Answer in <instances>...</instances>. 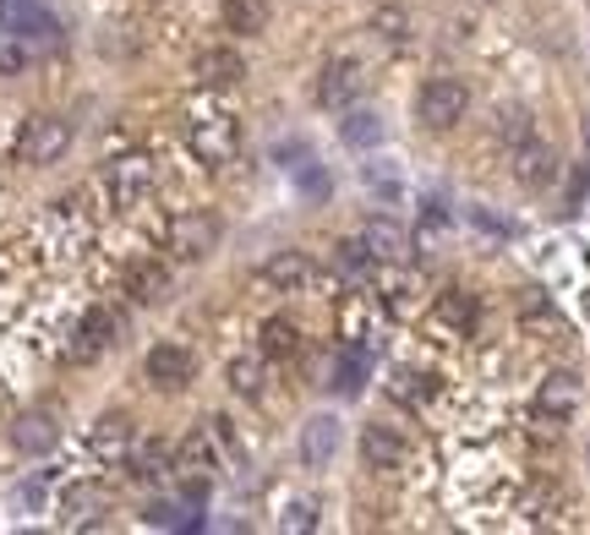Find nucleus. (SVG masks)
<instances>
[{
  "instance_id": "obj_1",
  "label": "nucleus",
  "mask_w": 590,
  "mask_h": 535,
  "mask_svg": "<svg viewBox=\"0 0 590 535\" xmlns=\"http://www.w3.org/2000/svg\"><path fill=\"white\" fill-rule=\"evenodd\" d=\"M186 142H192V153L208 164V170H225L230 159H236V148H241V127H236V116L230 110H192V121H186Z\"/></svg>"
},
{
  "instance_id": "obj_2",
  "label": "nucleus",
  "mask_w": 590,
  "mask_h": 535,
  "mask_svg": "<svg viewBox=\"0 0 590 535\" xmlns=\"http://www.w3.org/2000/svg\"><path fill=\"white\" fill-rule=\"evenodd\" d=\"M465 110H470V88H465L459 77H433V83H422V94H416V116H422V127H433V132H448L454 121H465Z\"/></svg>"
},
{
  "instance_id": "obj_3",
  "label": "nucleus",
  "mask_w": 590,
  "mask_h": 535,
  "mask_svg": "<svg viewBox=\"0 0 590 535\" xmlns=\"http://www.w3.org/2000/svg\"><path fill=\"white\" fill-rule=\"evenodd\" d=\"M153 181H159V164H153L148 153H121V159H110V170H105V186H110L116 208L143 203L148 192H153Z\"/></svg>"
},
{
  "instance_id": "obj_4",
  "label": "nucleus",
  "mask_w": 590,
  "mask_h": 535,
  "mask_svg": "<svg viewBox=\"0 0 590 535\" xmlns=\"http://www.w3.org/2000/svg\"><path fill=\"white\" fill-rule=\"evenodd\" d=\"M219 236H225V225H219L214 214L192 208V214H181V219L170 225V252H175L181 263H203V258L219 247Z\"/></svg>"
},
{
  "instance_id": "obj_5",
  "label": "nucleus",
  "mask_w": 590,
  "mask_h": 535,
  "mask_svg": "<svg viewBox=\"0 0 590 535\" xmlns=\"http://www.w3.org/2000/svg\"><path fill=\"white\" fill-rule=\"evenodd\" d=\"M66 148H72V121H61V116H33L22 127V142H17V153L28 164H55Z\"/></svg>"
},
{
  "instance_id": "obj_6",
  "label": "nucleus",
  "mask_w": 590,
  "mask_h": 535,
  "mask_svg": "<svg viewBox=\"0 0 590 535\" xmlns=\"http://www.w3.org/2000/svg\"><path fill=\"white\" fill-rule=\"evenodd\" d=\"M116 334H121V323L99 306V312H88L83 323H77V334H72V350H66V361L72 367H94L110 345H116Z\"/></svg>"
},
{
  "instance_id": "obj_7",
  "label": "nucleus",
  "mask_w": 590,
  "mask_h": 535,
  "mask_svg": "<svg viewBox=\"0 0 590 535\" xmlns=\"http://www.w3.org/2000/svg\"><path fill=\"white\" fill-rule=\"evenodd\" d=\"M361 88H367V77H361L356 61H328L323 77H317V105L323 110H345V105L361 99Z\"/></svg>"
},
{
  "instance_id": "obj_8",
  "label": "nucleus",
  "mask_w": 590,
  "mask_h": 535,
  "mask_svg": "<svg viewBox=\"0 0 590 535\" xmlns=\"http://www.w3.org/2000/svg\"><path fill=\"white\" fill-rule=\"evenodd\" d=\"M553 175H558V153H553L542 137H525V142H514V181H520V186L542 192Z\"/></svg>"
},
{
  "instance_id": "obj_9",
  "label": "nucleus",
  "mask_w": 590,
  "mask_h": 535,
  "mask_svg": "<svg viewBox=\"0 0 590 535\" xmlns=\"http://www.w3.org/2000/svg\"><path fill=\"white\" fill-rule=\"evenodd\" d=\"M143 367H148V383H153V389H186L197 361H192L186 345H153Z\"/></svg>"
},
{
  "instance_id": "obj_10",
  "label": "nucleus",
  "mask_w": 590,
  "mask_h": 535,
  "mask_svg": "<svg viewBox=\"0 0 590 535\" xmlns=\"http://www.w3.org/2000/svg\"><path fill=\"white\" fill-rule=\"evenodd\" d=\"M536 410H542V421H569L575 410H580V378L575 372H547L542 378V389H536Z\"/></svg>"
},
{
  "instance_id": "obj_11",
  "label": "nucleus",
  "mask_w": 590,
  "mask_h": 535,
  "mask_svg": "<svg viewBox=\"0 0 590 535\" xmlns=\"http://www.w3.org/2000/svg\"><path fill=\"white\" fill-rule=\"evenodd\" d=\"M405 437L394 432V426H367L361 432V459L372 465V470H383V476H394V470H405Z\"/></svg>"
},
{
  "instance_id": "obj_12",
  "label": "nucleus",
  "mask_w": 590,
  "mask_h": 535,
  "mask_svg": "<svg viewBox=\"0 0 590 535\" xmlns=\"http://www.w3.org/2000/svg\"><path fill=\"white\" fill-rule=\"evenodd\" d=\"M192 72H197V83H203V88H236V83L247 77V61H241L230 44H214V50H203V55H197V66H192Z\"/></svg>"
},
{
  "instance_id": "obj_13",
  "label": "nucleus",
  "mask_w": 590,
  "mask_h": 535,
  "mask_svg": "<svg viewBox=\"0 0 590 535\" xmlns=\"http://www.w3.org/2000/svg\"><path fill=\"white\" fill-rule=\"evenodd\" d=\"M11 443L22 448V454H50L55 443H61V426H55V415L50 410H28V415H17L11 421Z\"/></svg>"
},
{
  "instance_id": "obj_14",
  "label": "nucleus",
  "mask_w": 590,
  "mask_h": 535,
  "mask_svg": "<svg viewBox=\"0 0 590 535\" xmlns=\"http://www.w3.org/2000/svg\"><path fill=\"white\" fill-rule=\"evenodd\" d=\"M334 454H339V421L334 415H312L301 426V459H306V470L334 465Z\"/></svg>"
},
{
  "instance_id": "obj_15",
  "label": "nucleus",
  "mask_w": 590,
  "mask_h": 535,
  "mask_svg": "<svg viewBox=\"0 0 590 535\" xmlns=\"http://www.w3.org/2000/svg\"><path fill=\"white\" fill-rule=\"evenodd\" d=\"M258 284L291 295V290H301V284H312V258H306V252H274L269 263L258 268Z\"/></svg>"
},
{
  "instance_id": "obj_16",
  "label": "nucleus",
  "mask_w": 590,
  "mask_h": 535,
  "mask_svg": "<svg viewBox=\"0 0 590 535\" xmlns=\"http://www.w3.org/2000/svg\"><path fill=\"white\" fill-rule=\"evenodd\" d=\"M361 241H367L372 263H405V258H411V236H405L394 219H372Z\"/></svg>"
},
{
  "instance_id": "obj_17",
  "label": "nucleus",
  "mask_w": 590,
  "mask_h": 535,
  "mask_svg": "<svg viewBox=\"0 0 590 535\" xmlns=\"http://www.w3.org/2000/svg\"><path fill=\"white\" fill-rule=\"evenodd\" d=\"M94 454L99 459H127L132 454V421L127 415H105L94 426Z\"/></svg>"
},
{
  "instance_id": "obj_18",
  "label": "nucleus",
  "mask_w": 590,
  "mask_h": 535,
  "mask_svg": "<svg viewBox=\"0 0 590 535\" xmlns=\"http://www.w3.org/2000/svg\"><path fill=\"white\" fill-rule=\"evenodd\" d=\"M127 470H132L138 481H164V476H175V454H170L164 443H143V448L127 454Z\"/></svg>"
},
{
  "instance_id": "obj_19",
  "label": "nucleus",
  "mask_w": 590,
  "mask_h": 535,
  "mask_svg": "<svg viewBox=\"0 0 590 535\" xmlns=\"http://www.w3.org/2000/svg\"><path fill=\"white\" fill-rule=\"evenodd\" d=\"M127 290H132V301H143V306H159L164 295H170V273L159 263H138L127 273Z\"/></svg>"
},
{
  "instance_id": "obj_20",
  "label": "nucleus",
  "mask_w": 590,
  "mask_h": 535,
  "mask_svg": "<svg viewBox=\"0 0 590 535\" xmlns=\"http://www.w3.org/2000/svg\"><path fill=\"white\" fill-rule=\"evenodd\" d=\"M225 28L230 33H263L269 28V0H225Z\"/></svg>"
},
{
  "instance_id": "obj_21",
  "label": "nucleus",
  "mask_w": 590,
  "mask_h": 535,
  "mask_svg": "<svg viewBox=\"0 0 590 535\" xmlns=\"http://www.w3.org/2000/svg\"><path fill=\"white\" fill-rule=\"evenodd\" d=\"M11 33L17 39H33V44H55V17H44V11H33V6H11Z\"/></svg>"
},
{
  "instance_id": "obj_22",
  "label": "nucleus",
  "mask_w": 590,
  "mask_h": 535,
  "mask_svg": "<svg viewBox=\"0 0 590 535\" xmlns=\"http://www.w3.org/2000/svg\"><path fill=\"white\" fill-rule=\"evenodd\" d=\"M389 400H400V404H427V400H433V372L400 367V372L389 378Z\"/></svg>"
},
{
  "instance_id": "obj_23",
  "label": "nucleus",
  "mask_w": 590,
  "mask_h": 535,
  "mask_svg": "<svg viewBox=\"0 0 590 535\" xmlns=\"http://www.w3.org/2000/svg\"><path fill=\"white\" fill-rule=\"evenodd\" d=\"M295 350H301V328H295L291 317H269V323H263V356L291 361Z\"/></svg>"
},
{
  "instance_id": "obj_24",
  "label": "nucleus",
  "mask_w": 590,
  "mask_h": 535,
  "mask_svg": "<svg viewBox=\"0 0 590 535\" xmlns=\"http://www.w3.org/2000/svg\"><path fill=\"white\" fill-rule=\"evenodd\" d=\"M339 137H345V148H378V142H383V121H378L372 110H350V116L339 121Z\"/></svg>"
},
{
  "instance_id": "obj_25",
  "label": "nucleus",
  "mask_w": 590,
  "mask_h": 535,
  "mask_svg": "<svg viewBox=\"0 0 590 535\" xmlns=\"http://www.w3.org/2000/svg\"><path fill=\"white\" fill-rule=\"evenodd\" d=\"M372 39H383V44L400 50V44L411 39V11H405V6H378V11H372Z\"/></svg>"
},
{
  "instance_id": "obj_26",
  "label": "nucleus",
  "mask_w": 590,
  "mask_h": 535,
  "mask_svg": "<svg viewBox=\"0 0 590 535\" xmlns=\"http://www.w3.org/2000/svg\"><path fill=\"white\" fill-rule=\"evenodd\" d=\"M61 509H66V525H88V520L105 509V487L83 481V487H72V492H66V503H61Z\"/></svg>"
},
{
  "instance_id": "obj_27",
  "label": "nucleus",
  "mask_w": 590,
  "mask_h": 535,
  "mask_svg": "<svg viewBox=\"0 0 590 535\" xmlns=\"http://www.w3.org/2000/svg\"><path fill=\"white\" fill-rule=\"evenodd\" d=\"M225 378H230V389H236V394H247V400H258V394H263V361H258V356H236Z\"/></svg>"
},
{
  "instance_id": "obj_28",
  "label": "nucleus",
  "mask_w": 590,
  "mask_h": 535,
  "mask_svg": "<svg viewBox=\"0 0 590 535\" xmlns=\"http://www.w3.org/2000/svg\"><path fill=\"white\" fill-rule=\"evenodd\" d=\"M361 383H367V356L345 350V356L334 361V389H339L345 400H356V394H361Z\"/></svg>"
},
{
  "instance_id": "obj_29",
  "label": "nucleus",
  "mask_w": 590,
  "mask_h": 535,
  "mask_svg": "<svg viewBox=\"0 0 590 535\" xmlns=\"http://www.w3.org/2000/svg\"><path fill=\"white\" fill-rule=\"evenodd\" d=\"M520 317H525V328H536V334H558V339L569 334V328H564V317H558V312H553L547 301H536V295H531V301L520 306Z\"/></svg>"
},
{
  "instance_id": "obj_30",
  "label": "nucleus",
  "mask_w": 590,
  "mask_h": 535,
  "mask_svg": "<svg viewBox=\"0 0 590 535\" xmlns=\"http://www.w3.org/2000/svg\"><path fill=\"white\" fill-rule=\"evenodd\" d=\"M334 268H339V273H350V279H356V273H367V268H372L367 241H361V236H356V241H339V247H334Z\"/></svg>"
},
{
  "instance_id": "obj_31",
  "label": "nucleus",
  "mask_w": 590,
  "mask_h": 535,
  "mask_svg": "<svg viewBox=\"0 0 590 535\" xmlns=\"http://www.w3.org/2000/svg\"><path fill=\"white\" fill-rule=\"evenodd\" d=\"M148 525H159V531H197L192 509H181V503H153V509H148Z\"/></svg>"
},
{
  "instance_id": "obj_32",
  "label": "nucleus",
  "mask_w": 590,
  "mask_h": 535,
  "mask_svg": "<svg viewBox=\"0 0 590 535\" xmlns=\"http://www.w3.org/2000/svg\"><path fill=\"white\" fill-rule=\"evenodd\" d=\"M22 66H28V44H22L17 33H6V39H0V83H6V77H17Z\"/></svg>"
},
{
  "instance_id": "obj_33",
  "label": "nucleus",
  "mask_w": 590,
  "mask_h": 535,
  "mask_svg": "<svg viewBox=\"0 0 590 535\" xmlns=\"http://www.w3.org/2000/svg\"><path fill=\"white\" fill-rule=\"evenodd\" d=\"M498 137L514 148V142H525V137H536L531 132V116L525 110H498Z\"/></svg>"
},
{
  "instance_id": "obj_34",
  "label": "nucleus",
  "mask_w": 590,
  "mask_h": 535,
  "mask_svg": "<svg viewBox=\"0 0 590 535\" xmlns=\"http://www.w3.org/2000/svg\"><path fill=\"white\" fill-rule=\"evenodd\" d=\"M442 317H448V323H470V301H465L459 290H448V295H442Z\"/></svg>"
},
{
  "instance_id": "obj_35",
  "label": "nucleus",
  "mask_w": 590,
  "mask_h": 535,
  "mask_svg": "<svg viewBox=\"0 0 590 535\" xmlns=\"http://www.w3.org/2000/svg\"><path fill=\"white\" fill-rule=\"evenodd\" d=\"M285 525H291V531H312V503H291V509H285Z\"/></svg>"
},
{
  "instance_id": "obj_36",
  "label": "nucleus",
  "mask_w": 590,
  "mask_h": 535,
  "mask_svg": "<svg viewBox=\"0 0 590 535\" xmlns=\"http://www.w3.org/2000/svg\"><path fill=\"white\" fill-rule=\"evenodd\" d=\"M6 6H33V0H6Z\"/></svg>"
},
{
  "instance_id": "obj_37",
  "label": "nucleus",
  "mask_w": 590,
  "mask_h": 535,
  "mask_svg": "<svg viewBox=\"0 0 590 535\" xmlns=\"http://www.w3.org/2000/svg\"><path fill=\"white\" fill-rule=\"evenodd\" d=\"M470 6H492V0H470Z\"/></svg>"
},
{
  "instance_id": "obj_38",
  "label": "nucleus",
  "mask_w": 590,
  "mask_h": 535,
  "mask_svg": "<svg viewBox=\"0 0 590 535\" xmlns=\"http://www.w3.org/2000/svg\"><path fill=\"white\" fill-rule=\"evenodd\" d=\"M586 142H590V127H586Z\"/></svg>"
},
{
  "instance_id": "obj_39",
  "label": "nucleus",
  "mask_w": 590,
  "mask_h": 535,
  "mask_svg": "<svg viewBox=\"0 0 590 535\" xmlns=\"http://www.w3.org/2000/svg\"><path fill=\"white\" fill-rule=\"evenodd\" d=\"M586 459H590V448H586Z\"/></svg>"
}]
</instances>
